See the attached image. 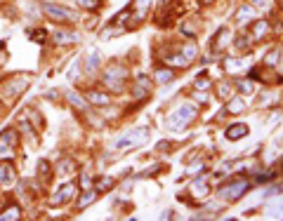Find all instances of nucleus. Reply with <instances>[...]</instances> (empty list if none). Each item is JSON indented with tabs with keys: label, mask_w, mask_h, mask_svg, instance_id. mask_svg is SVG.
I'll return each mask as SVG.
<instances>
[{
	"label": "nucleus",
	"mask_w": 283,
	"mask_h": 221,
	"mask_svg": "<svg viewBox=\"0 0 283 221\" xmlns=\"http://www.w3.org/2000/svg\"><path fill=\"white\" fill-rule=\"evenodd\" d=\"M198 115V111H196V106H192V104H184V106H180L175 111V113H170V118H168V130L170 132H182L186 130L189 125H192V120Z\"/></svg>",
	"instance_id": "1"
},
{
	"label": "nucleus",
	"mask_w": 283,
	"mask_h": 221,
	"mask_svg": "<svg viewBox=\"0 0 283 221\" xmlns=\"http://www.w3.org/2000/svg\"><path fill=\"white\" fill-rule=\"evenodd\" d=\"M146 137H149V130H142V127L125 132L123 137L114 144V151H118V153H128V151H132V148H140L142 144L146 141Z\"/></svg>",
	"instance_id": "2"
},
{
	"label": "nucleus",
	"mask_w": 283,
	"mask_h": 221,
	"mask_svg": "<svg viewBox=\"0 0 283 221\" xmlns=\"http://www.w3.org/2000/svg\"><path fill=\"white\" fill-rule=\"evenodd\" d=\"M250 189V181L243 179V177H238V179L229 181L226 186H222V189L217 191V196L224 198V200H229V203H234V200H238V198L246 196V191Z\"/></svg>",
	"instance_id": "3"
},
{
	"label": "nucleus",
	"mask_w": 283,
	"mask_h": 221,
	"mask_svg": "<svg viewBox=\"0 0 283 221\" xmlns=\"http://www.w3.org/2000/svg\"><path fill=\"white\" fill-rule=\"evenodd\" d=\"M125 66H108L106 71H104V85H106L111 92H123L125 90Z\"/></svg>",
	"instance_id": "4"
},
{
	"label": "nucleus",
	"mask_w": 283,
	"mask_h": 221,
	"mask_svg": "<svg viewBox=\"0 0 283 221\" xmlns=\"http://www.w3.org/2000/svg\"><path fill=\"white\" fill-rule=\"evenodd\" d=\"M42 12L50 16V19H54V21H64V24L76 19L74 12H68L66 7H62V5H57V2H45V5H42Z\"/></svg>",
	"instance_id": "5"
},
{
	"label": "nucleus",
	"mask_w": 283,
	"mask_h": 221,
	"mask_svg": "<svg viewBox=\"0 0 283 221\" xmlns=\"http://www.w3.org/2000/svg\"><path fill=\"white\" fill-rule=\"evenodd\" d=\"M229 45H232V31H229V28H220V33H217L215 38H212V42H210V49H212L215 54H222Z\"/></svg>",
	"instance_id": "6"
},
{
	"label": "nucleus",
	"mask_w": 283,
	"mask_h": 221,
	"mask_svg": "<svg viewBox=\"0 0 283 221\" xmlns=\"http://www.w3.org/2000/svg\"><path fill=\"white\" fill-rule=\"evenodd\" d=\"M74 193H76V184H66V186H62V189L54 193V198H50V203H48V205H50V207L64 205V203H68V200L74 198Z\"/></svg>",
	"instance_id": "7"
},
{
	"label": "nucleus",
	"mask_w": 283,
	"mask_h": 221,
	"mask_svg": "<svg viewBox=\"0 0 283 221\" xmlns=\"http://www.w3.org/2000/svg\"><path fill=\"white\" fill-rule=\"evenodd\" d=\"M255 7L252 5H241V7L236 9V16H234V21H236V26H246L248 21H252L255 19Z\"/></svg>",
	"instance_id": "8"
},
{
	"label": "nucleus",
	"mask_w": 283,
	"mask_h": 221,
	"mask_svg": "<svg viewBox=\"0 0 283 221\" xmlns=\"http://www.w3.org/2000/svg\"><path fill=\"white\" fill-rule=\"evenodd\" d=\"M269 31H272L269 21H266V19H258V21H255V26H252V33H250V38H252V42L264 40L266 35H269Z\"/></svg>",
	"instance_id": "9"
},
{
	"label": "nucleus",
	"mask_w": 283,
	"mask_h": 221,
	"mask_svg": "<svg viewBox=\"0 0 283 221\" xmlns=\"http://www.w3.org/2000/svg\"><path fill=\"white\" fill-rule=\"evenodd\" d=\"M196 198H208L210 196V181L208 177H198V179L192 184V189H189Z\"/></svg>",
	"instance_id": "10"
},
{
	"label": "nucleus",
	"mask_w": 283,
	"mask_h": 221,
	"mask_svg": "<svg viewBox=\"0 0 283 221\" xmlns=\"http://www.w3.org/2000/svg\"><path fill=\"white\" fill-rule=\"evenodd\" d=\"M17 181V172H14V167L8 163H2L0 165V184L2 186H12Z\"/></svg>",
	"instance_id": "11"
},
{
	"label": "nucleus",
	"mask_w": 283,
	"mask_h": 221,
	"mask_svg": "<svg viewBox=\"0 0 283 221\" xmlns=\"http://www.w3.org/2000/svg\"><path fill=\"white\" fill-rule=\"evenodd\" d=\"M248 125L246 123H238V125H232V127H226V139L229 141H236V139H243V137H248Z\"/></svg>",
	"instance_id": "12"
},
{
	"label": "nucleus",
	"mask_w": 283,
	"mask_h": 221,
	"mask_svg": "<svg viewBox=\"0 0 283 221\" xmlns=\"http://www.w3.org/2000/svg\"><path fill=\"white\" fill-rule=\"evenodd\" d=\"M149 7H151V0H132V5H130V12H132L134 19L140 21V19H144V16H146Z\"/></svg>",
	"instance_id": "13"
},
{
	"label": "nucleus",
	"mask_w": 283,
	"mask_h": 221,
	"mask_svg": "<svg viewBox=\"0 0 283 221\" xmlns=\"http://www.w3.org/2000/svg\"><path fill=\"white\" fill-rule=\"evenodd\" d=\"M154 78H156V82H160V85H168V82L175 80V68H170V66H160V68H156Z\"/></svg>",
	"instance_id": "14"
},
{
	"label": "nucleus",
	"mask_w": 283,
	"mask_h": 221,
	"mask_svg": "<svg viewBox=\"0 0 283 221\" xmlns=\"http://www.w3.org/2000/svg\"><path fill=\"white\" fill-rule=\"evenodd\" d=\"M151 94V85H149V78L140 75L137 78V85H134V97L137 99H146Z\"/></svg>",
	"instance_id": "15"
},
{
	"label": "nucleus",
	"mask_w": 283,
	"mask_h": 221,
	"mask_svg": "<svg viewBox=\"0 0 283 221\" xmlns=\"http://www.w3.org/2000/svg\"><path fill=\"white\" fill-rule=\"evenodd\" d=\"M52 40L57 42V45H74V42L80 40V35L78 33H66V31H59L52 35Z\"/></svg>",
	"instance_id": "16"
},
{
	"label": "nucleus",
	"mask_w": 283,
	"mask_h": 221,
	"mask_svg": "<svg viewBox=\"0 0 283 221\" xmlns=\"http://www.w3.org/2000/svg\"><path fill=\"white\" fill-rule=\"evenodd\" d=\"M64 97H66V101H68V104H71V106H76V108H78V111H85V108H88V101H85V99L80 97L78 92H74V90H66V92H64Z\"/></svg>",
	"instance_id": "17"
},
{
	"label": "nucleus",
	"mask_w": 283,
	"mask_h": 221,
	"mask_svg": "<svg viewBox=\"0 0 283 221\" xmlns=\"http://www.w3.org/2000/svg\"><path fill=\"white\" fill-rule=\"evenodd\" d=\"M100 66H102V54L97 52V49H92L90 57H88V61H85V71H88V73H94Z\"/></svg>",
	"instance_id": "18"
},
{
	"label": "nucleus",
	"mask_w": 283,
	"mask_h": 221,
	"mask_svg": "<svg viewBox=\"0 0 283 221\" xmlns=\"http://www.w3.org/2000/svg\"><path fill=\"white\" fill-rule=\"evenodd\" d=\"M166 64L170 66V68H186L189 61H186L184 54H166Z\"/></svg>",
	"instance_id": "19"
},
{
	"label": "nucleus",
	"mask_w": 283,
	"mask_h": 221,
	"mask_svg": "<svg viewBox=\"0 0 283 221\" xmlns=\"http://www.w3.org/2000/svg\"><path fill=\"white\" fill-rule=\"evenodd\" d=\"M250 42H252V38H250V35H246V33H238V35H236V38L232 40V45L238 49V52H248Z\"/></svg>",
	"instance_id": "20"
},
{
	"label": "nucleus",
	"mask_w": 283,
	"mask_h": 221,
	"mask_svg": "<svg viewBox=\"0 0 283 221\" xmlns=\"http://www.w3.org/2000/svg\"><path fill=\"white\" fill-rule=\"evenodd\" d=\"M88 101H90V104H94V106H106L108 104V97L106 94H104V92H88Z\"/></svg>",
	"instance_id": "21"
},
{
	"label": "nucleus",
	"mask_w": 283,
	"mask_h": 221,
	"mask_svg": "<svg viewBox=\"0 0 283 221\" xmlns=\"http://www.w3.org/2000/svg\"><path fill=\"white\" fill-rule=\"evenodd\" d=\"M17 144V132L14 130H5L0 134V146H14Z\"/></svg>",
	"instance_id": "22"
},
{
	"label": "nucleus",
	"mask_w": 283,
	"mask_h": 221,
	"mask_svg": "<svg viewBox=\"0 0 283 221\" xmlns=\"http://www.w3.org/2000/svg\"><path fill=\"white\" fill-rule=\"evenodd\" d=\"M94 200H97V191H88V193H83V196L78 198V207L85 210V207H90Z\"/></svg>",
	"instance_id": "23"
},
{
	"label": "nucleus",
	"mask_w": 283,
	"mask_h": 221,
	"mask_svg": "<svg viewBox=\"0 0 283 221\" xmlns=\"http://www.w3.org/2000/svg\"><path fill=\"white\" fill-rule=\"evenodd\" d=\"M226 111H229V113H241V111H246V104H243V99H229V104H226Z\"/></svg>",
	"instance_id": "24"
},
{
	"label": "nucleus",
	"mask_w": 283,
	"mask_h": 221,
	"mask_svg": "<svg viewBox=\"0 0 283 221\" xmlns=\"http://www.w3.org/2000/svg\"><path fill=\"white\" fill-rule=\"evenodd\" d=\"M278 57H281V52L278 49H269L264 57V66H269V68H274L276 64H278Z\"/></svg>",
	"instance_id": "25"
},
{
	"label": "nucleus",
	"mask_w": 283,
	"mask_h": 221,
	"mask_svg": "<svg viewBox=\"0 0 283 221\" xmlns=\"http://www.w3.org/2000/svg\"><path fill=\"white\" fill-rule=\"evenodd\" d=\"M38 177H40L42 181H50L52 177H50V165L45 163V160H40L38 163Z\"/></svg>",
	"instance_id": "26"
},
{
	"label": "nucleus",
	"mask_w": 283,
	"mask_h": 221,
	"mask_svg": "<svg viewBox=\"0 0 283 221\" xmlns=\"http://www.w3.org/2000/svg\"><path fill=\"white\" fill-rule=\"evenodd\" d=\"M8 219H19V207H17V205L8 207L5 212L0 214V221H8Z\"/></svg>",
	"instance_id": "27"
},
{
	"label": "nucleus",
	"mask_w": 283,
	"mask_h": 221,
	"mask_svg": "<svg viewBox=\"0 0 283 221\" xmlns=\"http://www.w3.org/2000/svg\"><path fill=\"white\" fill-rule=\"evenodd\" d=\"M224 68H226V73H236V71H241V68H243V64L238 61V59H226Z\"/></svg>",
	"instance_id": "28"
},
{
	"label": "nucleus",
	"mask_w": 283,
	"mask_h": 221,
	"mask_svg": "<svg viewBox=\"0 0 283 221\" xmlns=\"http://www.w3.org/2000/svg\"><path fill=\"white\" fill-rule=\"evenodd\" d=\"M238 92H241V94H252V92H255V85H252V80H250V78H246V80L238 82Z\"/></svg>",
	"instance_id": "29"
},
{
	"label": "nucleus",
	"mask_w": 283,
	"mask_h": 221,
	"mask_svg": "<svg viewBox=\"0 0 283 221\" xmlns=\"http://www.w3.org/2000/svg\"><path fill=\"white\" fill-rule=\"evenodd\" d=\"M184 57H186V61H192V59H196V54H198V47L194 45V42H189V45H184Z\"/></svg>",
	"instance_id": "30"
},
{
	"label": "nucleus",
	"mask_w": 283,
	"mask_h": 221,
	"mask_svg": "<svg viewBox=\"0 0 283 221\" xmlns=\"http://www.w3.org/2000/svg\"><path fill=\"white\" fill-rule=\"evenodd\" d=\"M229 94H232V85H229V82H222V85L217 87V97H220V99H229Z\"/></svg>",
	"instance_id": "31"
},
{
	"label": "nucleus",
	"mask_w": 283,
	"mask_h": 221,
	"mask_svg": "<svg viewBox=\"0 0 283 221\" xmlns=\"http://www.w3.org/2000/svg\"><path fill=\"white\" fill-rule=\"evenodd\" d=\"M111 186H114V179H111V177H104V179L97 181V191H108Z\"/></svg>",
	"instance_id": "32"
},
{
	"label": "nucleus",
	"mask_w": 283,
	"mask_h": 221,
	"mask_svg": "<svg viewBox=\"0 0 283 221\" xmlns=\"http://www.w3.org/2000/svg\"><path fill=\"white\" fill-rule=\"evenodd\" d=\"M12 158H14L12 146H0V160H12Z\"/></svg>",
	"instance_id": "33"
},
{
	"label": "nucleus",
	"mask_w": 283,
	"mask_h": 221,
	"mask_svg": "<svg viewBox=\"0 0 283 221\" xmlns=\"http://www.w3.org/2000/svg\"><path fill=\"white\" fill-rule=\"evenodd\" d=\"M80 7H85V9H97L100 7V0H76Z\"/></svg>",
	"instance_id": "34"
},
{
	"label": "nucleus",
	"mask_w": 283,
	"mask_h": 221,
	"mask_svg": "<svg viewBox=\"0 0 283 221\" xmlns=\"http://www.w3.org/2000/svg\"><path fill=\"white\" fill-rule=\"evenodd\" d=\"M208 87H210V80H208V78H198V80H196V90L206 92Z\"/></svg>",
	"instance_id": "35"
},
{
	"label": "nucleus",
	"mask_w": 283,
	"mask_h": 221,
	"mask_svg": "<svg viewBox=\"0 0 283 221\" xmlns=\"http://www.w3.org/2000/svg\"><path fill=\"white\" fill-rule=\"evenodd\" d=\"M28 35H31V40H36V42L45 40V31H36V33H28Z\"/></svg>",
	"instance_id": "36"
},
{
	"label": "nucleus",
	"mask_w": 283,
	"mask_h": 221,
	"mask_svg": "<svg viewBox=\"0 0 283 221\" xmlns=\"http://www.w3.org/2000/svg\"><path fill=\"white\" fill-rule=\"evenodd\" d=\"M272 212H274L276 217H278V214L283 212V203H278V205H276V207H272Z\"/></svg>",
	"instance_id": "37"
},
{
	"label": "nucleus",
	"mask_w": 283,
	"mask_h": 221,
	"mask_svg": "<svg viewBox=\"0 0 283 221\" xmlns=\"http://www.w3.org/2000/svg\"><path fill=\"white\" fill-rule=\"evenodd\" d=\"M252 2H255V5H260L262 9H266V0H252Z\"/></svg>",
	"instance_id": "38"
},
{
	"label": "nucleus",
	"mask_w": 283,
	"mask_h": 221,
	"mask_svg": "<svg viewBox=\"0 0 283 221\" xmlns=\"http://www.w3.org/2000/svg\"><path fill=\"white\" fill-rule=\"evenodd\" d=\"M200 5H212V2H215V0H198Z\"/></svg>",
	"instance_id": "39"
},
{
	"label": "nucleus",
	"mask_w": 283,
	"mask_h": 221,
	"mask_svg": "<svg viewBox=\"0 0 283 221\" xmlns=\"http://www.w3.org/2000/svg\"><path fill=\"white\" fill-rule=\"evenodd\" d=\"M278 64H281V68H283V49H281V57H278Z\"/></svg>",
	"instance_id": "40"
}]
</instances>
